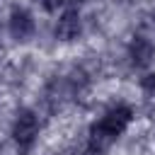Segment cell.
Returning <instances> with one entry per match:
<instances>
[{
    "mask_svg": "<svg viewBox=\"0 0 155 155\" xmlns=\"http://www.w3.org/2000/svg\"><path fill=\"white\" fill-rule=\"evenodd\" d=\"M133 119V109L128 104H116L111 107L97 124H92L90 128V136H87V150L90 153H104L111 148V143L128 128Z\"/></svg>",
    "mask_w": 155,
    "mask_h": 155,
    "instance_id": "obj_1",
    "label": "cell"
},
{
    "mask_svg": "<svg viewBox=\"0 0 155 155\" xmlns=\"http://www.w3.org/2000/svg\"><path fill=\"white\" fill-rule=\"evenodd\" d=\"M36 136H39V119H36V114L31 109H22L17 114V119H15V124H12V140L17 143L19 150L27 153L34 145Z\"/></svg>",
    "mask_w": 155,
    "mask_h": 155,
    "instance_id": "obj_2",
    "label": "cell"
},
{
    "mask_svg": "<svg viewBox=\"0 0 155 155\" xmlns=\"http://www.w3.org/2000/svg\"><path fill=\"white\" fill-rule=\"evenodd\" d=\"M7 29H10L12 39H17V41H27V39L34 34V17H31V12L24 10V7H15V10L10 12Z\"/></svg>",
    "mask_w": 155,
    "mask_h": 155,
    "instance_id": "obj_3",
    "label": "cell"
},
{
    "mask_svg": "<svg viewBox=\"0 0 155 155\" xmlns=\"http://www.w3.org/2000/svg\"><path fill=\"white\" fill-rule=\"evenodd\" d=\"M80 31H82L80 12H78L75 7H68V10L58 17V22H56V39H61V41H73V39L80 36Z\"/></svg>",
    "mask_w": 155,
    "mask_h": 155,
    "instance_id": "obj_4",
    "label": "cell"
},
{
    "mask_svg": "<svg viewBox=\"0 0 155 155\" xmlns=\"http://www.w3.org/2000/svg\"><path fill=\"white\" fill-rule=\"evenodd\" d=\"M153 56H155V46L150 39L145 36H133L131 44H128V58L136 68H148L153 63Z\"/></svg>",
    "mask_w": 155,
    "mask_h": 155,
    "instance_id": "obj_5",
    "label": "cell"
},
{
    "mask_svg": "<svg viewBox=\"0 0 155 155\" xmlns=\"http://www.w3.org/2000/svg\"><path fill=\"white\" fill-rule=\"evenodd\" d=\"M140 87L145 90V92H155V73H148V75H143L140 78Z\"/></svg>",
    "mask_w": 155,
    "mask_h": 155,
    "instance_id": "obj_6",
    "label": "cell"
},
{
    "mask_svg": "<svg viewBox=\"0 0 155 155\" xmlns=\"http://www.w3.org/2000/svg\"><path fill=\"white\" fill-rule=\"evenodd\" d=\"M41 2H44V7H46L48 12H58V10L63 7L65 0H41Z\"/></svg>",
    "mask_w": 155,
    "mask_h": 155,
    "instance_id": "obj_7",
    "label": "cell"
},
{
    "mask_svg": "<svg viewBox=\"0 0 155 155\" xmlns=\"http://www.w3.org/2000/svg\"><path fill=\"white\" fill-rule=\"evenodd\" d=\"M75 2H85V0H75Z\"/></svg>",
    "mask_w": 155,
    "mask_h": 155,
    "instance_id": "obj_8",
    "label": "cell"
}]
</instances>
